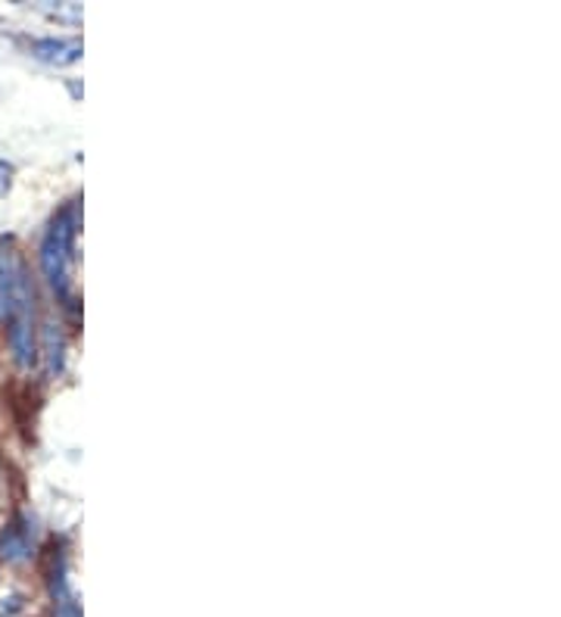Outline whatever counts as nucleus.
<instances>
[{
	"label": "nucleus",
	"mask_w": 561,
	"mask_h": 617,
	"mask_svg": "<svg viewBox=\"0 0 561 617\" xmlns=\"http://www.w3.org/2000/svg\"><path fill=\"white\" fill-rule=\"evenodd\" d=\"M72 222L69 212H62L60 219H54L50 231L44 234L42 244V268L47 281L57 290H66V266L72 259Z\"/></svg>",
	"instance_id": "1"
},
{
	"label": "nucleus",
	"mask_w": 561,
	"mask_h": 617,
	"mask_svg": "<svg viewBox=\"0 0 561 617\" xmlns=\"http://www.w3.org/2000/svg\"><path fill=\"white\" fill-rule=\"evenodd\" d=\"M28 293H32V288H28L22 256L13 249L10 241H0V322L10 318L13 308L20 306Z\"/></svg>",
	"instance_id": "2"
},
{
	"label": "nucleus",
	"mask_w": 561,
	"mask_h": 617,
	"mask_svg": "<svg viewBox=\"0 0 561 617\" xmlns=\"http://www.w3.org/2000/svg\"><path fill=\"white\" fill-rule=\"evenodd\" d=\"M32 54H35L38 60L47 62H72L79 60L82 44L75 42V38H44V42L32 44Z\"/></svg>",
	"instance_id": "3"
},
{
	"label": "nucleus",
	"mask_w": 561,
	"mask_h": 617,
	"mask_svg": "<svg viewBox=\"0 0 561 617\" xmlns=\"http://www.w3.org/2000/svg\"><path fill=\"white\" fill-rule=\"evenodd\" d=\"M10 182H13V165L0 160V197H3L7 190H10Z\"/></svg>",
	"instance_id": "4"
}]
</instances>
